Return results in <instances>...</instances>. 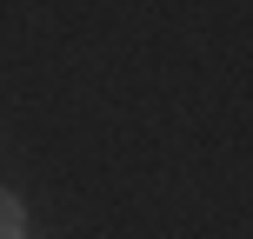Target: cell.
I'll return each mask as SVG.
<instances>
[{"instance_id": "6da1fadb", "label": "cell", "mask_w": 253, "mask_h": 239, "mask_svg": "<svg viewBox=\"0 0 253 239\" xmlns=\"http://www.w3.org/2000/svg\"><path fill=\"white\" fill-rule=\"evenodd\" d=\"M20 233H27V213H20V200L0 186V239H20Z\"/></svg>"}]
</instances>
